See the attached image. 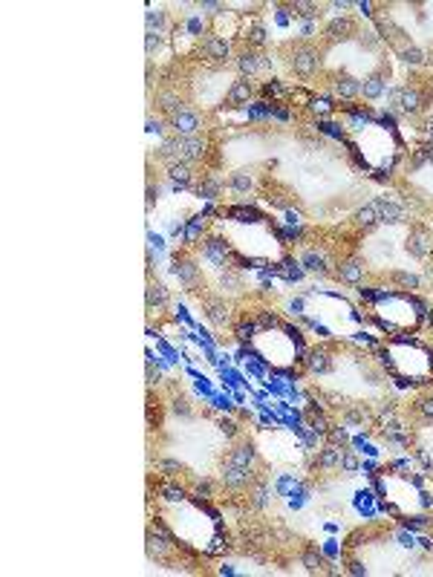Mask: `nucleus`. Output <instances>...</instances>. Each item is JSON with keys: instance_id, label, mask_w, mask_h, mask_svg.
I'll return each instance as SVG.
<instances>
[{"instance_id": "obj_1", "label": "nucleus", "mask_w": 433, "mask_h": 577, "mask_svg": "<svg viewBox=\"0 0 433 577\" xmlns=\"http://www.w3.org/2000/svg\"><path fill=\"white\" fill-rule=\"evenodd\" d=\"M251 346H255L258 355L275 370H289L304 355L298 332L289 330V327H277V323L275 327H266V330H258V335L251 338Z\"/></svg>"}, {"instance_id": "obj_6", "label": "nucleus", "mask_w": 433, "mask_h": 577, "mask_svg": "<svg viewBox=\"0 0 433 577\" xmlns=\"http://www.w3.org/2000/svg\"><path fill=\"white\" fill-rule=\"evenodd\" d=\"M358 90H361V84H358L355 78H350V76H344V78L335 81V93H338V95H347V98H350V95H355Z\"/></svg>"}, {"instance_id": "obj_4", "label": "nucleus", "mask_w": 433, "mask_h": 577, "mask_svg": "<svg viewBox=\"0 0 433 577\" xmlns=\"http://www.w3.org/2000/svg\"><path fill=\"white\" fill-rule=\"evenodd\" d=\"M292 66H295V72H301V76H309V72L318 66V52L312 49V47H298L295 49V55H292Z\"/></svg>"}, {"instance_id": "obj_2", "label": "nucleus", "mask_w": 433, "mask_h": 577, "mask_svg": "<svg viewBox=\"0 0 433 577\" xmlns=\"http://www.w3.org/2000/svg\"><path fill=\"white\" fill-rule=\"evenodd\" d=\"M384 364L393 375L408 378L413 384H425L433 375V352L419 344L393 341L384 349Z\"/></svg>"}, {"instance_id": "obj_8", "label": "nucleus", "mask_w": 433, "mask_h": 577, "mask_svg": "<svg viewBox=\"0 0 433 577\" xmlns=\"http://www.w3.org/2000/svg\"><path fill=\"white\" fill-rule=\"evenodd\" d=\"M148 303H151V306H156V309L168 303V295H165V288H162V286H151V292H148Z\"/></svg>"}, {"instance_id": "obj_5", "label": "nucleus", "mask_w": 433, "mask_h": 577, "mask_svg": "<svg viewBox=\"0 0 433 577\" xmlns=\"http://www.w3.org/2000/svg\"><path fill=\"white\" fill-rule=\"evenodd\" d=\"M173 127H176L179 133H183V136H194V133L200 130V116H197V113H191V110H183V107H179V110L173 113Z\"/></svg>"}, {"instance_id": "obj_7", "label": "nucleus", "mask_w": 433, "mask_h": 577, "mask_svg": "<svg viewBox=\"0 0 433 577\" xmlns=\"http://www.w3.org/2000/svg\"><path fill=\"white\" fill-rule=\"evenodd\" d=\"M361 90H364V95H367V98H376V95H381L384 81H381V78H367L364 84H361Z\"/></svg>"}, {"instance_id": "obj_9", "label": "nucleus", "mask_w": 433, "mask_h": 577, "mask_svg": "<svg viewBox=\"0 0 433 577\" xmlns=\"http://www.w3.org/2000/svg\"><path fill=\"white\" fill-rule=\"evenodd\" d=\"M251 95V84L243 78V81H237V87L229 93V101H243V98H248Z\"/></svg>"}, {"instance_id": "obj_3", "label": "nucleus", "mask_w": 433, "mask_h": 577, "mask_svg": "<svg viewBox=\"0 0 433 577\" xmlns=\"http://www.w3.org/2000/svg\"><path fill=\"white\" fill-rule=\"evenodd\" d=\"M419 309L422 306L413 298L387 292V295L379 298L373 312H376V317H379V323H381L384 330H390V332H408V330L419 327V317H422Z\"/></svg>"}]
</instances>
